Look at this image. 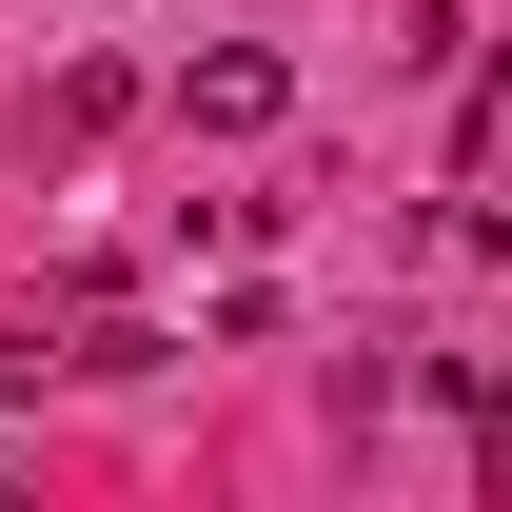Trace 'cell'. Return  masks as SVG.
I'll return each mask as SVG.
<instances>
[{
	"instance_id": "1",
	"label": "cell",
	"mask_w": 512,
	"mask_h": 512,
	"mask_svg": "<svg viewBox=\"0 0 512 512\" xmlns=\"http://www.w3.org/2000/svg\"><path fill=\"white\" fill-rule=\"evenodd\" d=\"M178 119L197 138H276V119H296V60H276V40H217V60L178 79Z\"/></svg>"
}]
</instances>
